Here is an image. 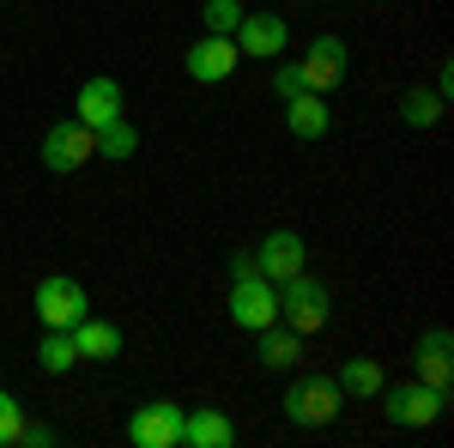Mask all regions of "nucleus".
<instances>
[{
	"instance_id": "1",
	"label": "nucleus",
	"mask_w": 454,
	"mask_h": 448,
	"mask_svg": "<svg viewBox=\"0 0 454 448\" xmlns=\"http://www.w3.org/2000/svg\"><path fill=\"white\" fill-rule=\"evenodd\" d=\"M382 413L387 424H400V430H424V424H436V418L449 413V388H430V381H387L382 394Z\"/></svg>"
},
{
	"instance_id": "18",
	"label": "nucleus",
	"mask_w": 454,
	"mask_h": 448,
	"mask_svg": "<svg viewBox=\"0 0 454 448\" xmlns=\"http://www.w3.org/2000/svg\"><path fill=\"white\" fill-rule=\"evenodd\" d=\"M333 381H340V394H351V400H376V394L387 388V376H382V364H376V358H351Z\"/></svg>"
},
{
	"instance_id": "20",
	"label": "nucleus",
	"mask_w": 454,
	"mask_h": 448,
	"mask_svg": "<svg viewBox=\"0 0 454 448\" xmlns=\"http://www.w3.org/2000/svg\"><path fill=\"white\" fill-rule=\"evenodd\" d=\"M442 104H449V98H442L436 85H412V91L400 98V122H406V128H436V122H442Z\"/></svg>"
},
{
	"instance_id": "24",
	"label": "nucleus",
	"mask_w": 454,
	"mask_h": 448,
	"mask_svg": "<svg viewBox=\"0 0 454 448\" xmlns=\"http://www.w3.org/2000/svg\"><path fill=\"white\" fill-rule=\"evenodd\" d=\"M297 91H309V85H303V67H273V98H297Z\"/></svg>"
},
{
	"instance_id": "15",
	"label": "nucleus",
	"mask_w": 454,
	"mask_h": 448,
	"mask_svg": "<svg viewBox=\"0 0 454 448\" xmlns=\"http://www.w3.org/2000/svg\"><path fill=\"white\" fill-rule=\"evenodd\" d=\"M285 128L297 139H321L333 128V109H327L321 91H297V98H285Z\"/></svg>"
},
{
	"instance_id": "7",
	"label": "nucleus",
	"mask_w": 454,
	"mask_h": 448,
	"mask_svg": "<svg viewBox=\"0 0 454 448\" xmlns=\"http://www.w3.org/2000/svg\"><path fill=\"white\" fill-rule=\"evenodd\" d=\"M231 43H237L243 61H279L285 43H291V25L279 12H243V25L231 31Z\"/></svg>"
},
{
	"instance_id": "4",
	"label": "nucleus",
	"mask_w": 454,
	"mask_h": 448,
	"mask_svg": "<svg viewBox=\"0 0 454 448\" xmlns=\"http://www.w3.org/2000/svg\"><path fill=\"white\" fill-rule=\"evenodd\" d=\"M224 315H231L243 334L273 327V321H279V285H273V279H261V273L231 279V291H224Z\"/></svg>"
},
{
	"instance_id": "12",
	"label": "nucleus",
	"mask_w": 454,
	"mask_h": 448,
	"mask_svg": "<svg viewBox=\"0 0 454 448\" xmlns=\"http://www.w3.org/2000/svg\"><path fill=\"white\" fill-rule=\"evenodd\" d=\"M412 370H419V381H430V388H449V376H454V334L449 327H424L419 334Z\"/></svg>"
},
{
	"instance_id": "11",
	"label": "nucleus",
	"mask_w": 454,
	"mask_h": 448,
	"mask_svg": "<svg viewBox=\"0 0 454 448\" xmlns=\"http://www.w3.org/2000/svg\"><path fill=\"white\" fill-rule=\"evenodd\" d=\"M346 61H351V55H346V43H340V36H315L309 55H303L297 67H303V85L327 98V91H333V85L346 79Z\"/></svg>"
},
{
	"instance_id": "17",
	"label": "nucleus",
	"mask_w": 454,
	"mask_h": 448,
	"mask_svg": "<svg viewBox=\"0 0 454 448\" xmlns=\"http://www.w3.org/2000/svg\"><path fill=\"white\" fill-rule=\"evenodd\" d=\"M254 340H261V345H254V358H261L267 370H297V358H303V334H291V327L273 321V327H261Z\"/></svg>"
},
{
	"instance_id": "19",
	"label": "nucleus",
	"mask_w": 454,
	"mask_h": 448,
	"mask_svg": "<svg viewBox=\"0 0 454 448\" xmlns=\"http://www.w3.org/2000/svg\"><path fill=\"white\" fill-rule=\"evenodd\" d=\"M140 152V128L128 122V115H115V122H104L98 128V158H109V164H128Z\"/></svg>"
},
{
	"instance_id": "14",
	"label": "nucleus",
	"mask_w": 454,
	"mask_h": 448,
	"mask_svg": "<svg viewBox=\"0 0 454 448\" xmlns=\"http://www.w3.org/2000/svg\"><path fill=\"white\" fill-rule=\"evenodd\" d=\"M67 334H73V345H79V358H85V364H109V358H121V327H115V321L79 315Z\"/></svg>"
},
{
	"instance_id": "10",
	"label": "nucleus",
	"mask_w": 454,
	"mask_h": 448,
	"mask_svg": "<svg viewBox=\"0 0 454 448\" xmlns=\"http://www.w3.org/2000/svg\"><path fill=\"white\" fill-rule=\"evenodd\" d=\"M303 261H309V248H303L297 231H267L261 248H254V273L273 279V285H285L291 273H303Z\"/></svg>"
},
{
	"instance_id": "5",
	"label": "nucleus",
	"mask_w": 454,
	"mask_h": 448,
	"mask_svg": "<svg viewBox=\"0 0 454 448\" xmlns=\"http://www.w3.org/2000/svg\"><path fill=\"white\" fill-rule=\"evenodd\" d=\"M91 158H98V134H91L79 115H73V122H55V128L43 134V164L55 176H73L79 164H91Z\"/></svg>"
},
{
	"instance_id": "23",
	"label": "nucleus",
	"mask_w": 454,
	"mask_h": 448,
	"mask_svg": "<svg viewBox=\"0 0 454 448\" xmlns=\"http://www.w3.org/2000/svg\"><path fill=\"white\" fill-rule=\"evenodd\" d=\"M25 443V406L0 388V448H19Z\"/></svg>"
},
{
	"instance_id": "9",
	"label": "nucleus",
	"mask_w": 454,
	"mask_h": 448,
	"mask_svg": "<svg viewBox=\"0 0 454 448\" xmlns=\"http://www.w3.org/2000/svg\"><path fill=\"white\" fill-rule=\"evenodd\" d=\"M182 67H188V79H194V85H224L231 73L243 67V55H237V43H231V36H212L207 31L194 49H188V55H182Z\"/></svg>"
},
{
	"instance_id": "25",
	"label": "nucleus",
	"mask_w": 454,
	"mask_h": 448,
	"mask_svg": "<svg viewBox=\"0 0 454 448\" xmlns=\"http://www.w3.org/2000/svg\"><path fill=\"white\" fill-rule=\"evenodd\" d=\"M25 443H31V448H49V443H55V430H49V424H25Z\"/></svg>"
},
{
	"instance_id": "8",
	"label": "nucleus",
	"mask_w": 454,
	"mask_h": 448,
	"mask_svg": "<svg viewBox=\"0 0 454 448\" xmlns=\"http://www.w3.org/2000/svg\"><path fill=\"white\" fill-rule=\"evenodd\" d=\"M128 443L134 448H176L182 443V406L176 400H145L140 413L128 418Z\"/></svg>"
},
{
	"instance_id": "13",
	"label": "nucleus",
	"mask_w": 454,
	"mask_h": 448,
	"mask_svg": "<svg viewBox=\"0 0 454 448\" xmlns=\"http://www.w3.org/2000/svg\"><path fill=\"white\" fill-rule=\"evenodd\" d=\"M115 115H128V98H121V85L109 79V73H91L85 85H79V122L98 134L104 122H115Z\"/></svg>"
},
{
	"instance_id": "2",
	"label": "nucleus",
	"mask_w": 454,
	"mask_h": 448,
	"mask_svg": "<svg viewBox=\"0 0 454 448\" xmlns=\"http://www.w3.org/2000/svg\"><path fill=\"white\" fill-rule=\"evenodd\" d=\"M346 406V394H340V381L333 376H297L285 388V418L297 424V430H321V424H333Z\"/></svg>"
},
{
	"instance_id": "22",
	"label": "nucleus",
	"mask_w": 454,
	"mask_h": 448,
	"mask_svg": "<svg viewBox=\"0 0 454 448\" xmlns=\"http://www.w3.org/2000/svg\"><path fill=\"white\" fill-rule=\"evenodd\" d=\"M243 0H207V6H200V25H207L212 36H231L237 31V25H243Z\"/></svg>"
},
{
	"instance_id": "6",
	"label": "nucleus",
	"mask_w": 454,
	"mask_h": 448,
	"mask_svg": "<svg viewBox=\"0 0 454 448\" xmlns=\"http://www.w3.org/2000/svg\"><path fill=\"white\" fill-rule=\"evenodd\" d=\"M31 310L43 315V327H73L79 315H91V297H85V285L67 273H49L43 285H36Z\"/></svg>"
},
{
	"instance_id": "21",
	"label": "nucleus",
	"mask_w": 454,
	"mask_h": 448,
	"mask_svg": "<svg viewBox=\"0 0 454 448\" xmlns=\"http://www.w3.org/2000/svg\"><path fill=\"white\" fill-rule=\"evenodd\" d=\"M36 364H43L49 376H67L73 364H79V345H73L67 327H49V340L36 345Z\"/></svg>"
},
{
	"instance_id": "16",
	"label": "nucleus",
	"mask_w": 454,
	"mask_h": 448,
	"mask_svg": "<svg viewBox=\"0 0 454 448\" xmlns=\"http://www.w3.org/2000/svg\"><path fill=\"white\" fill-rule=\"evenodd\" d=\"M237 436V424L218 413V406H194V413H182V443L188 448H231Z\"/></svg>"
},
{
	"instance_id": "3",
	"label": "nucleus",
	"mask_w": 454,
	"mask_h": 448,
	"mask_svg": "<svg viewBox=\"0 0 454 448\" xmlns=\"http://www.w3.org/2000/svg\"><path fill=\"white\" fill-rule=\"evenodd\" d=\"M327 315H333V297H327V285L309 273H291L279 285V321L291 334H321L327 327Z\"/></svg>"
}]
</instances>
